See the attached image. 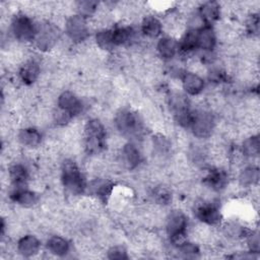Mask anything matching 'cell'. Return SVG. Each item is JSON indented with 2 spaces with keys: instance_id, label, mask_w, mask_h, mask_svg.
I'll use <instances>...</instances> for the list:
<instances>
[{
  "instance_id": "obj_24",
  "label": "cell",
  "mask_w": 260,
  "mask_h": 260,
  "mask_svg": "<svg viewBox=\"0 0 260 260\" xmlns=\"http://www.w3.org/2000/svg\"><path fill=\"white\" fill-rule=\"evenodd\" d=\"M205 182L208 187H210L213 190H219L220 188H223L226 182L225 174L221 170H212L208 173V175L205 178Z\"/></svg>"
},
{
  "instance_id": "obj_10",
  "label": "cell",
  "mask_w": 260,
  "mask_h": 260,
  "mask_svg": "<svg viewBox=\"0 0 260 260\" xmlns=\"http://www.w3.org/2000/svg\"><path fill=\"white\" fill-rule=\"evenodd\" d=\"M196 216L207 225H215L220 221V212L212 203H203L196 208Z\"/></svg>"
},
{
  "instance_id": "obj_19",
  "label": "cell",
  "mask_w": 260,
  "mask_h": 260,
  "mask_svg": "<svg viewBox=\"0 0 260 260\" xmlns=\"http://www.w3.org/2000/svg\"><path fill=\"white\" fill-rule=\"evenodd\" d=\"M220 6L217 2L208 1L203 3L199 8V15L206 23H211L219 18Z\"/></svg>"
},
{
  "instance_id": "obj_8",
  "label": "cell",
  "mask_w": 260,
  "mask_h": 260,
  "mask_svg": "<svg viewBox=\"0 0 260 260\" xmlns=\"http://www.w3.org/2000/svg\"><path fill=\"white\" fill-rule=\"evenodd\" d=\"M57 105H58V109L66 112L67 114H69L72 117L74 115L79 114L83 107L79 98L75 93H73L72 91H69V90L63 91L58 96Z\"/></svg>"
},
{
  "instance_id": "obj_2",
  "label": "cell",
  "mask_w": 260,
  "mask_h": 260,
  "mask_svg": "<svg viewBox=\"0 0 260 260\" xmlns=\"http://www.w3.org/2000/svg\"><path fill=\"white\" fill-rule=\"evenodd\" d=\"M106 131L103 124L96 120H89L84 126V144L88 152H100L105 145Z\"/></svg>"
},
{
  "instance_id": "obj_32",
  "label": "cell",
  "mask_w": 260,
  "mask_h": 260,
  "mask_svg": "<svg viewBox=\"0 0 260 260\" xmlns=\"http://www.w3.org/2000/svg\"><path fill=\"white\" fill-rule=\"evenodd\" d=\"M178 249L180 250V252L187 258H192V257H196L199 254V249L198 247L191 242H185L183 243L180 247H178Z\"/></svg>"
},
{
  "instance_id": "obj_17",
  "label": "cell",
  "mask_w": 260,
  "mask_h": 260,
  "mask_svg": "<svg viewBox=\"0 0 260 260\" xmlns=\"http://www.w3.org/2000/svg\"><path fill=\"white\" fill-rule=\"evenodd\" d=\"M122 155L124 164L128 169H134L139 166L141 161V153L134 143H126L122 148Z\"/></svg>"
},
{
  "instance_id": "obj_15",
  "label": "cell",
  "mask_w": 260,
  "mask_h": 260,
  "mask_svg": "<svg viewBox=\"0 0 260 260\" xmlns=\"http://www.w3.org/2000/svg\"><path fill=\"white\" fill-rule=\"evenodd\" d=\"M158 55L164 59H172L179 50L178 42L172 37L161 38L156 46Z\"/></svg>"
},
{
  "instance_id": "obj_20",
  "label": "cell",
  "mask_w": 260,
  "mask_h": 260,
  "mask_svg": "<svg viewBox=\"0 0 260 260\" xmlns=\"http://www.w3.org/2000/svg\"><path fill=\"white\" fill-rule=\"evenodd\" d=\"M162 29L161 22L152 15L145 16L141 23L142 32L148 38H156L160 35Z\"/></svg>"
},
{
  "instance_id": "obj_21",
  "label": "cell",
  "mask_w": 260,
  "mask_h": 260,
  "mask_svg": "<svg viewBox=\"0 0 260 260\" xmlns=\"http://www.w3.org/2000/svg\"><path fill=\"white\" fill-rule=\"evenodd\" d=\"M47 248L56 256H64L69 251V243L60 236H53L48 240Z\"/></svg>"
},
{
  "instance_id": "obj_25",
  "label": "cell",
  "mask_w": 260,
  "mask_h": 260,
  "mask_svg": "<svg viewBox=\"0 0 260 260\" xmlns=\"http://www.w3.org/2000/svg\"><path fill=\"white\" fill-rule=\"evenodd\" d=\"M95 41L98 46L103 50H112L115 47L114 38H113V29L103 28L99 30L95 35Z\"/></svg>"
},
{
  "instance_id": "obj_14",
  "label": "cell",
  "mask_w": 260,
  "mask_h": 260,
  "mask_svg": "<svg viewBox=\"0 0 260 260\" xmlns=\"http://www.w3.org/2000/svg\"><path fill=\"white\" fill-rule=\"evenodd\" d=\"M10 198L17 204L24 207H30L35 205L39 200V197L35 192L27 189H23L21 187H16L11 192Z\"/></svg>"
},
{
  "instance_id": "obj_29",
  "label": "cell",
  "mask_w": 260,
  "mask_h": 260,
  "mask_svg": "<svg viewBox=\"0 0 260 260\" xmlns=\"http://www.w3.org/2000/svg\"><path fill=\"white\" fill-rule=\"evenodd\" d=\"M171 148L170 141L162 135H156L153 137V149L159 155H165Z\"/></svg>"
},
{
  "instance_id": "obj_12",
  "label": "cell",
  "mask_w": 260,
  "mask_h": 260,
  "mask_svg": "<svg viewBox=\"0 0 260 260\" xmlns=\"http://www.w3.org/2000/svg\"><path fill=\"white\" fill-rule=\"evenodd\" d=\"M40 73H41L40 65L34 59L25 61L19 69V77L22 80V82H24L25 84L34 83L39 78Z\"/></svg>"
},
{
  "instance_id": "obj_22",
  "label": "cell",
  "mask_w": 260,
  "mask_h": 260,
  "mask_svg": "<svg viewBox=\"0 0 260 260\" xmlns=\"http://www.w3.org/2000/svg\"><path fill=\"white\" fill-rule=\"evenodd\" d=\"M9 179L16 187H21L28 179V172L21 164H14L8 170Z\"/></svg>"
},
{
  "instance_id": "obj_23",
  "label": "cell",
  "mask_w": 260,
  "mask_h": 260,
  "mask_svg": "<svg viewBox=\"0 0 260 260\" xmlns=\"http://www.w3.org/2000/svg\"><path fill=\"white\" fill-rule=\"evenodd\" d=\"M134 30L129 26H121L113 29L115 47L130 44L134 40Z\"/></svg>"
},
{
  "instance_id": "obj_9",
  "label": "cell",
  "mask_w": 260,
  "mask_h": 260,
  "mask_svg": "<svg viewBox=\"0 0 260 260\" xmlns=\"http://www.w3.org/2000/svg\"><path fill=\"white\" fill-rule=\"evenodd\" d=\"M186 226H187V218L182 211L177 210V211L171 212V214L167 219V224H166V231L170 238L182 233H186Z\"/></svg>"
},
{
  "instance_id": "obj_3",
  "label": "cell",
  "mask_w": 260,
  "mask_h": 260,
  "mask_svg": "<svg viewBox=\"0 0 260 260\" xmlns=\"http://www.w3.org/2000/svg\"><path fill=\"white\" fill-rule=\"evenodd\" d=\"M11 31L15 39L20 42L34 41L37 35V27L32 20L25 14H17L11 22Z\"/></svg>"
},
{
  "instance_id": "obj_18",
  "label": "cell",
  "mask_w": 260,
  "mask_h": 260,
  "mask_svg": "<svg viewBox=\"0 0 260 260\" xmlns=\"http://www.w3.org/2000/svg\"><path fill=\"white\" fill-rule=\"evenodd\" d=\"M216 43V38L214 31L208 27L203 26L197 31V48L203 51H210L214 48Z\"/></svg>"
},
{
  "instance_id": "obj_16",
  "label": "cell",
  "mask_w": 260,
  "mask_h": 260,
  "mask_svg": "<svg viewBox=\"0 0 260 260\" xmlns=\"http://www.w3.org/2000/svg\"><path fill=\"white\" fill-rule=\"evenodd\" d=\"M17 137L20 144L29 148L39 146L42 141L41 133L36 128H32V127H26L21 129L18 132Z\"/></svg>"
},
{
  "instance_id": "obj_27",
  "label": "cell",
  "mask_w": 260,
  "mask_h": 260,
  "mask_svg": "<svg viewBox=\"0 0 260 260\" xmlns=\"http://www.w3.org/2000/svg\"><path fill=\"white\" fill-rule=\"evenodd\" d=\"M197 31L198 29H189L185 32L181 44L179 45V49L183 52H190L197 48Z\"/></svg>"
},
{
  "instance_id": "obj_30",
  "label": "cell",
  "mask_w": 260,
  "mask_h": 260,
  "mask_svg": "<svg viewBox=\"0 0 260 260\" xmlns=\"http://www.w3.org/2000/svg\"><path fill=\"white\" fill-rule=\"evenodd\" d=\"M99 3L94 1H79L76 3V8L79 11V15L89 16L98 10Z\"/></svg>"
},
{
  "instance_id": "obj_13",
  "label": "cell",
  "mask_w": 260,
  "mask_h": 260,
  "mask_svg": "<svg viewBox=\"0 0 260 260\" xmlns=\"http://www.w3.org/2000/svg\"><path fill=\"white\" fill-rule=\"evenodd\" d=\"M40 247V241L32 235L23 236L17 243V251L24 257H31L36 255L39 252Z\"/></svg>"
},
{
  "instance_id": "obj_26",
  "label": "cell",
  "mask_w": 260,
  "mask_h": 260,
  "mask_svg": "<svg viewBox=\"0 0 260 260\" xmlns=\"http://www.w3.org/2000/svg\"><path fill=\"white\" fill-rule=\"evenodd\" d=\"M259 179V172L258 169L255 167H248L244 169L239 177L240 184L245 187L253 186L258 182Z\"/></svg>"
},
{
  "instance_id": "obj_1",
  "label": "cell",
  "mask_w": 260,
  "mask_h": 260,
  "mask_svg": "<svg viewBox=\"0 0 260 260\" xmlns=\"http://www.w3.org/2000/svg\"><path fill=\"white\" fill-rule=\"evenodd\" d=\"M62 183L65 189L73 195L82 193L85 188L84 178L77 165L71 159L65 160L62 165Z\"/></svg>"
},
{
  "instance_id": "obj_7",
  "label": "cell",
  "mask_w": 260,
  "mask_h": 260,
  "mask_svg": "<svg viewBox=\"0 0 260 260\" xmlns=\"http://www.w3.org/2000/svg\"><path fill=\"white\" fill-rule=\"evenodd\" d=\"M40 50L51 49L58 41V28L52 23H43L37 27L35 40Z\"/></svg>"
},
{
  "instance_id": "obj_4",
  "label": "cell",
  "mask_w": 260,
  "mask_h": 260,
  "mask_svg": "<svg viewBox=\"0 0 260 260\" xmlns=\"http://www.w3.org/2000/svg\"><path fill=\"white\" fill-rule=\"evenodd\" d=\"M214 117L206 110H199L193 113L191 128L194 135L198 138H207L214 129Z\"/></svg>"
},
{
  "instance_id": "obj_6",
  "label": "cell",
  "mask_w": 260,
  "mask_h": 260,
  "mask_svg": "<svg viewBox=\"0 0 260 260\" xmlns=\"http://www.w3.org/2000/svg\"><path fill=\"white\" fill-rule=\"evenodd\" d=\"M65 30L73 42H82L88 36V25L85 17L79 14L70 16L65 23Z\"/></svg>"
},
{
  "instance_id": "obj_28",
  "label": "cell",
  "mask_w": 260,
  "mask_h": 260,
  "mask_svg": "<svg viewBox=\"0 0 260 260\" xmlns=\"http://www.w3.org/2000/svg\"><path fill=\"white\" fill-rule=\"evenodd\" d=\"M259 152V138L252 135L243 142V154L247 156H255Z\"/></svg>"
},
{
  "instance_id": "obj_5",
  "label": "cell",
  "mask_w": 260,
  "mask_h": 260,
  "mask_svg": "<svg viewBox=\"0 0 260 260\" xmlns=\"http://www.w3.org/2000/svg\"><path fill=\"white\" fill-rule=\"evenodd\" d=\"M115 124L124 135H137L141 131V123L138 116L130 110H120L116 114Z\"/></svg>"
},
{
  "instance_id": "obj_34",
  "label": "cell",
  "mask_w": 260,
  "mask_h": 260,
  "mask_svg": "<svg viewBox=\"0 0 260 260\" xmlns=\"http://www.w3.org/2000/svg\"><path fill=\"white\" fill-rule=\"evenodd\" d=\"M248 246H249V249L251 250V252L258 253V251H259V237H258L257 234L250 235L249 240H248Z\"/></svg>"
},
{
  "instance_id": "obj_33",
  "label": "cell",
  "mask_w": 260,
  "mask_h": 260,
  "mask_svg": "<svg viewBox=\"0 0 260 260\" xmlns=\"http://www.w3.org/2000/svg\"><path fill=\"white\" fill-rule=\"evenodd\" d=\"M108 257L110 259H128V255H127V251L125 250L124 247L121 246H115L112 247L109 251H108Z\"/></svg>"
},
{
  "instance_id": "obj_31",
  "label": "cell",
  "mask_w": 260,
  "mask_h": 260,
  "mask_svg": "<svg viewBox=\"0 0 260 260\" xmlns=\"http://www.w3.org/2000/svg\"><path fill=\"white\" fill-rule=\"evenodd\" d=\"M153 197L157 203L168 204L171 200V193L166 187L159 186L153 190Z\"/></svg>"
},
{
  "instance_id": "obj_11",
  "label": "cell",
  "mask_w": 260,
  "mask_h": 260,
  "mask_svg": "<svg viewBox=\"0 0 260 260\" xmlns=\"http://www.w3.org/2000/svg\"><path fill=\"white\" fill-rule=\"evenodd\" d=\"M182 84L185 91L191 95H197L204 88V80L195 72H186L182 76Z\"/></svg>"
}]
</instances>
